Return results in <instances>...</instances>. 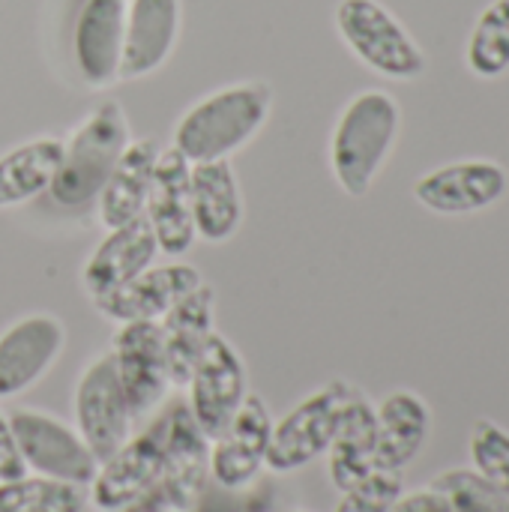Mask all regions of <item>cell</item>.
I'll use <instances>...</instances> for the list:
<instances>
[{
	"label": "cell",
	"instance_id": "6da1fadb",
	"mask_svg": "<svg viewBox=\"0 0 509 512\" xmlns=\"http://www.w3.org/2000/svg\"><path fill=\"white\" fill-rule=\"evenodd\" d=\"M399 126V102L384 90H363L345 105L330 138V171L348 198L369 195L396 147Z\"/></svg>",
	"mask_w": 509,
	"mask_h": 512
},
{
	"label": "cell",
	"instance_id": "7a4b0ae2",
	"mask_svg": "<svg viewBox=\"0 0 509 512\" xmlns=\"http://www.w3.org/2000/svg\"><path fill=\"white\" fill-rule=\"evenodd\" d=\"M273 93L261 81L222 87L195 102L174 129V150L189 162L231 159L267 123Z\"/></svg>",
	"mask_w": 509,
	"mask_h": 512
},
{
	"label": "cell",
	"instance_id": "3957f363",
	"mask_svg": "<svg viewBox=\"0 0 509 512\" xmlns=\"http://www.w3.org/2000/svg\"><path fill=\"white\" fill-rule=\"evenodd\" d=\"M129 141L126 111L117 102L96 105L69 141H63L60 168L48 186L51 201L66 210L93 204Z\"/></svg>",
	"mask_w": 509,
	"mask_h": 512
},
{
	"label": "cell",
	"instance_id": "277c9868",
	"mask_svg": "<svg viewBox=\"0 0 509 512\" xmlns=\"http://www.w3.org/2000/svg\"><path fill=\"white\" fill-rule=\"evenodd\" d=\"M336 27L345 45L372 72L393 81H414L426 72V54L405 24L378 0H339Z\"/></svg>",
	"mask_w": 509,
	"mask_h": 512
},
{
	"label": "cell",
	"instance_id": "5b68a950",
	"mask_svg": "<svg viewBox=\"0 0 509 512\" xmlns=\"http://www.w3.org/2000/svg\"><path fill=\"white\" fill-rule=\"evenodd\" d=\"M351 381H330L300 405H294L279 423H273V438L267 450V471L273 474H294L315 459L327 456L330 441L339 429L342 411L354 396Z\"/></svg>",
	"mask_w": 509,
	"mask_h": 512
},
{
	"label": "cell",
	"instance_id": "8992f818",
	"mask_svg": "<svg viewBox=\"0 0 509 512\" xmlns=\"http://www.w3.org/2000/svg\"><path fill=\"white\" fill-rule=\"evenodd\" d=\"M9 426H12L18 453L27 465V474L33 471L36 477H48V480L84 486V489L93 483L99 471V459L84 444L75 426L36 408L12 411Z\"/></svg>",
	"mask_w": 509,
	"mask_h": 512
},
{
	"label": "cell",
	"instance_id": "52a82bcc",
	"mask_svg": "<svg viewBox=\"0 0 509 512\" xmlns=\"http://www.w3.org/2000/svg\"><path fill=\"white\" fill-rule=\"evenodd\" d=\"M183 390L189 396L186 408L195 417L198 429L210 441H216L249 396V375L240 351L222 333H213L198 354Z\"/></svg>",
	"mask_w": 509,
	"mask_h": 512
},
{
	"label": "cell",
	"instance_id": "ba28073f",
	"mask_svg": "<svg viewBox=\"0 0 509 512\" xmlns=\"http://www.w3.org/2000/svg\"><path fill=\"white\" fill-rule=\"evenodd\" d=\"M72 411H75L78 435L84 438V444L93 450L99 462H105L132 438L135 417L117 381L111 354H99L84 366L75 384Z\"/></svg>",
	"mask_w": 509,
	"mask_h": 512
},
{
	"label": "cell",
	"instance_id": "9c48e42d",
	"mask_svg": "<svg viewBox=\"0 0 509 512\" xmlns=\"http://www.w3.org/2000/svg\"><path fill=\"white\" fill-rule=\"evenodd\" d=\"M108 354L114 360L117 381L123 387V396L135 420L153 414L174 390L156 321L117 324Z\"/></svg>",
	"mask_w": 509,
	"mask_h": 512
},
{
	"label": "cell",
	"instance_id": "30bf717a",
	"mask_svg": "<svg viewBox=\"0 0 509 512\" xmlns=\"http://www.w3.org/2000/svg\"><path fill=\"white\" fill-rule=\"evenodd\" d=\"M270 438V408L258 393H249L228 429L210 441V480L222 492H246L267 468Z\"/></svg>",
	"mask_w": 509,
	"mask_h": 512
},
{
	"label": "cell",
	"instance_id": "8fae6325",
	"mask_svg": "<svg viewBox=\"0 0 509 512\" xmlns=\"http://www.w3.org/2000/svg\"><path fill=\"white\" fill-rule=\"evenodd\" d=\"M165 474V444H162V426L159 420L141 432L132 435L117 453H111L105 462H99V471L93 483L87 486V498L102 512H117L144 495H150Z\"/></svg>",
	"mask_w": 509,
	"mask_h": 512
},
{
	"label": "cell",
	"instance_id": "7c38bea8",
	"mask_svg": "<svg viewBox=\"0 0 509 512\" xmlns=\"http://www.w3.org/2000/svg\"><path fill=\"white\" fill-rule=\"evenodd\" d=\"M507 189L509 177L501 162L462 159L423 174L414 183V198L438 216H471L495 207Z\"/></svg>",
	"mask_w": 509,
	"mask_h": 512
},
{
	"label": "cell",
	"instance_id": "4fadbf2b",
	"mask_svg": "<svg viewBox=\"0 0 509 512\" xmlns=\"http://www.w3.org/2000/svg\"><path fill=\"white\" fill-rule=\"evenodd\" d=\"M66 327L57 315L33 312L0 333V402L36 387L60 360Z\"/></svg>",
	"mask_w": 509,
	"mask_h": 512
},
{
	"label": "cell",
	"instance_id": "5bb4252c",
	"mask_svg": "<svg viewBox=\"0 0 509 512\" xmlns=\"http://www.w3.org/2000/svg\"><path fill=\"white\" fill-rule=\"evenodd\" d=\"M162 444H165V474L159 480L177 512H192L210 480V438L198 429L186 405H171L162 417Z\"/></svg>",
	"mask_w": 509,
	"mask_h": 512
},
{
	"label": "cell",
	"instance_id": "9a60e30c",
	"mask_svg": "<svg viewBox=\"0 0 509 512\" xmlns=\"http://www.w3.org/2000/svg\"><path fill=\"white\" fill-rule=\"evenodd\" d=\"M144 216L153 228L159 252L180 258L195 246L198 234H195V219H192L189 159L174 147L159 153Z\"/></svg>",
	"mask_w": 509,
	"mask_h": 512
},
{
	"label": "cell",
	"instance_id": "2e32d148",
	"mask_svg": "<svg viewBox=\"0 0 509 512\" xmlns=\"http://www.w3.org/2000/svg\"><path fill=\"white\" fill-rule=\"evenodd\" d=\"M204 285L201 273L192 264H153L126 285L93 300L96 312L114 324L159 321L174 303Z\"/></svg>",
	"mask_w": 509,
	"mask_h": 512
},
{
	"label": "cell",
	"instance_id": "e0dca14e",
	"mask_svg": "<svg viewBox=\"0 0 509 512\" xmlns=\"http://www.w3.org/2000/svg\"><path fill=\"white\" fill-rule=\"evenodd\" d=\"M126 9L129 0L81 3L72 33V54H75V69L87 87H108L120 81Z\"/></svg>",
	"mask_w": 509,
	"mask_h": 512
},
{
	"label": "cell",
	"instance_id": "ac0fdd59",
	"mask_svg": "<svg viewBox=\"0 0 509 512\" xmlns=\"http://www.w3.org/2000/svg\"><path fill=\"white\" fill-rule=\"evenodd\" d=\"M189 192L198 240L210 246L234 240L243 225V192L231 159L189 162Z\"/></svg>",
	"mask_w": 509,
	"mask_h": 512
},
{
	"label": "cell",
	"instance_id": "d6986e66",
	"mask_svg": "<svg viewBox=\"0 0 509 512\" xmlns=\"http://www.w3.org/2000/svg\"><path fill=\"white\" fill-rule=\"evenodd\" d=\"M159 255V243L153 237V228L147 216H138L120 228H111L108 237L90 252L81 270V285L90 294V300L126 285L147 267H153Z\"/></svg>",
	"mask_w": 509,
	"mask_h": 512
},
{
	"label": "cell",
	"instance_id": "ffe728a7",
	"mask_svg": "<svg viewBox=\"0 0 509 512\" xmlns=\"http://www.w3.org/2000/svg\"><path fill=\"white\" fill-rule=\"evenodd\" d=\"M180 33V0H129L120 78L135 81L156 72L174 51Z\"/></svg>",
	"mask_w": 509,
	"mask_h": 512
},
{
	"label": "cell",
	"instance_id": "44dd1931",
	"mask_svg": "<svg viewBox=\"0 0 509 512\" xmlns=\"http://www.w3.org/2000/svg\"><path fill=\"white\" fill-rule=\"evenodd\" d=\"M165 357H168V372L174 390H183L198 354L204 351L207 339L216 333V294L204 282L192 294H186L180 303H174L159 321Z\"/></svg>",
	"mask_w": 509,
	"mask_h": 512
},
{
	"label": "cell",
	"instance_id": "7402d4cb",
	"mask_svg": "<svg viewBox=\"0 0 509 512\" xmlns=\"http://www.w3.org/2000/svg\"><path fill=\"white\" fill-rule=\"evenodd\" d=\"M378 453V417H375V405L366 399V393L357 387L354 396L348 399L339 429L330 441L327 450V474L330 483L339 492L354 489L357 483H363L369 474L378 471L375 462Z\"/></svg>",
	"mask_w": 509,
	"mask_h": 512
},
{
	"label": "cell",
	"instance_id": "603a6c76",
	"mask_svg": "<svg viewBox=\"0 0 509 512\" xmlns=\"http://www.w3.org/2000/svg\"><path fill=\"white\" fill-rule=\"evenodd\" d=\"M378 417V471H405L429 441L432 411L414 390H396L375 405Z\"/></svg>",
	"mask_w": 509,
	"mask_h": 512
},
{
	"label": "cell",
	"instance_id": "cb8c5ba5",
	"mask_svg": "<svg viewBox=\"0 0 509 512\" xmlns=\"http://www.w3.org/2000/svg\"><path fill=\"white\" fill-rule=\"evenodd\" d=\"M159 153H162V147H159L156 138H138V141H129V147L117 159L114 171L108 174V180L102 186V192L96 195L99 222L108 231L144 216Z\"/></svg>",
	"mask_w": 509,
	"mask_h": 512
},
{
	"label": "cell",
	"instance_id": "d4e9b609",
	"mask_svg": "<svg viewBox=\"0 0 509 512\" xmlns=\"http://www.w3.org/2000/svg\"><path fill=\"white\" fill-rule=\"evenodd\" d=\"M63 156L60 138H33L0 156V210L21 207L48 192Z\"/></svg>",
	"mask_w": 509,
	"mask_h": 512
},
{
	"label": "cell",
	"instance_id": "484cf974",
	"mask_svg": "<svg viewBox=\"0 0 509 512\" xmlns=\"http://www.w3.org/2000/svg\"><path fill=\"white\" fill-rule=\"evenodd\" d=\"M465 60L468 69L486 81L509 72V0H492L480 12L468 36Z\"/></svg>",
	"mask_w": 509,
	"mask_h": 512
},
{
	"label": "cell",
	"instance_id": "4316f807",
	"mask_svg": "<svg viewBox=\"0 0 509 512\" xmlns=\"http://www.w3.org/2000/svg\"><path fill=\"white\" fill-rule=\"evenodd\" d=\"M87 492L84 486L48 480V477H18L0 483V512H84Z\"/></svg>",
	"mask_w": 509,
	"mask_h": 512
},
{
	"label": "cell",
	"instance_id": "83f0119b",
	"mask_svg": "<svg viewBox=\"0 0 509 512\" xmlns=\"http://www.w3.org/2000/svg\"><path fill=\"white\" fill-rule=\"evenodd\" d=\"M429 486L450 501L453 512H509V495L483 480L474 468L444 471Z\"/></svg>",
	"mask_w": 509,
	"mask_h": 512
},
{
	"label": "cell",
	"instance_id": "f1b7e54d",
	"mask_svg": "<svg viewBox=\"0 0 509 512\" xmlns=\"http://www.w3.org/2000/svg\"><path fill=\"white\" fill-rule=\"evenodd\" d=\"M468 450H471V468L489 480L492 486H498L504 495H509V432L489 420V417H480L474 426H471V441H468Z\"/></svg>",
	"mask_w": 509,
	"mask_h": 512
},
{
	"label": "cell",
	"instance_id": "f546056e",
	"mask_svg": "<svg viewBox=\"0 0 509 512\" xmlns=\"http://www.w3.org/2000/svg\"><path fill=\"white\" fill-rule=\"evenodd\" d=\"M402 492L405 486L399 471H375L354 489L342 492L336 512H393Z\"/></svg>",
	"mask_w": 509,
	"mask_h": 512
},
{
	"label": "cell",
	"instance_id": "4dcf8cb0",
	"mask_svg": "<svg viewBox=\"0 0 509 512\" xmlns=\"http://www.w3.org/2000/svg\"><path fill=\"white\" fill-rule=\"evenodd\" d=\"M24 474H27V465L18 453V444H15L12 426H9V414L0 411V483L18 480Z\"/></svg>",
	"mask_w": 509,
	"mask_h": 512
},
{
	"label": "cell",
	"instance_id": "1f68e13d",
	"mask_svg": "<svg viewBox=\"0 0 509 512\" xmlns=\"http://www.w3.org/2000/svg\"><path fill=\"white\" fill-rule=\"evenodd\" d=\"M393 512H453L450 501L438 492V489H417V492H402V498L396 501Z\"/></svg>",
	"mask_w": 509,
	"mask_h": 512
},
{
	"label": "cell",
	"instance_id": "d6a6232c",
	"mask_svg": "<svg viewBox=\"0 0 509 512\" xmlns=\"http://www.w3.org/2000/svg\"><path fill=\"white\" fill-rule=\"evenodd\" d=\"M117 512H177L171 507V501H168V495L162 492V486H156L150 495H144L141 501H135V504H129V507H123V510Z\"/></svg>",
	"mask_w": 509,
	"mask_h": 512
},
{
	"label": "cell",
	"instance_id": "836d02e7",
	"mask_svg": "<svg viewBox=\"0 0 509 512\" xmlns=\"http://www.w3.org/2000/svg\"><path fill=\"white\" fill-rule=\"evenodd\" d=\"M249 512H264V510H249Z\"/></svg>",
	"mask_w": 509,
	"mask_h": 512
}]
</instances>
